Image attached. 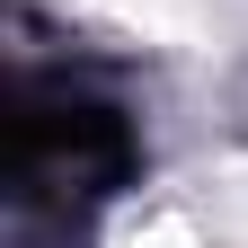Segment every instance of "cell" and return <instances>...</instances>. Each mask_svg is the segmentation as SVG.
Wrapping results in <instances>:
<instances>
[{
  "label": "cell",
  "instance_id": "6da1fadb",
  "mask_svg": "<svg viewBox=\"0 0 248 248\" xmlns=\"http://www.w3.org/2000/svg\"><path fill=\"white\" fill-rule=\"evenodd\" d=\"M124 248H213L204 231H186V222H169V213H160V222H142L133 239H124Z\"/></svg>",
  "mask_w": 248,
  "mask_h": 248
}]
</instances>
